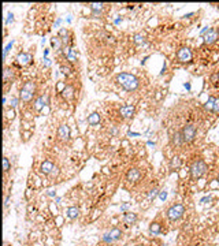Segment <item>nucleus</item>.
Listing matches in <instances>:
<instances>
[{
    "label": "nucleus",
    "instance_id": "f257e3e1",
    "mask_svg": "<svg viewBox=\"0 0 219 246\" xmlns=\"http://www.w3.org/2000/svg\"><path fill=\"white\" fill-rule=\"evenodd\" d=\"M116 81H118V84L128 92L136 91L140 85L138 79H137L134 75L129 74V72H122V74H119L118 77H116Z\"/></svg>",
    "mask_w": 219,
    "mask_h": 246
},
{
    "label": "nucleus",
    "instance_id": "f03ea898",
    "mask_svg": "<svg viewBox=\"0 0 219 246\" xmlns=\"http://www.w3.org/2000/svg\"><path fill=\"white\" fill-rule=\"evenodd\" d=\"M34 92H36V82L34 81H27L25 82V85L22 86V89H21L19 92V99L22 100V101H30V100L33 99L34 96Z\"/></svg>",
    "mask_w": 219,
    "mask_h": 246
},
{
    "label": "nucleus",
    "instance_id": "7ed1b4c3",
    "mask_svg": "<svg viewBox=\"0 0 219 246\" xmlns=\"http://www.w3.org/2000/svg\"><path fill=\"white\" fill-rule=\"evenodd\" d=\"M205 171H207V164L203 160H196L190 167V174L193 179L201 178L205 174Z\"/></svg>",
    "mask_w": 219,
    "mask_h": 246
},
{
    "label": "nucleus",
    "instance_id": "20e7f679",
    "mask_svg": "<svg viewBox=\"0 0 219 246\" xmlns=\"http://www.w3.org/2000/svg\"><path fill=\"white\" fill-rule=\"evenodd\" d=\"M182 137H184V141L185 142H192V141L196 138V134H197V127L192 123H188L184 126L182 129Z\"/></svg>",
    "mask_w": 219,
    "mask_h": 246
},
{
    "label": "nucleus",
    "instance_id": "39448f33",
    "mask_svg": "<svg viewBox=\"0 0 219 246\" xmlns=\"http://www.w3.org/2000/svg\"><path fill=\"white\" fill-rule=\"evenodd\" d=\"M185 213V208L182 204H175V205L170 207L167 211V217L170 220H178L179 217H182V215Z\"/></svg>",
    "mask_w": 219,
    "mask_h": 246
},
{
    "label": "nucleus",
    "instance_id": "423d86ee",
    "mask_svg": "<svg viewBox=\"0 0 219 246\" xmlns=\"http://www.w3.org/2000/svg\"><path fill=\"white\" fill-rule=\"evenodd\" d=\"M192 56H193V55H192V51L189 49V48H186V47L181 48V49L177 52V58H178V60L182 62V63L190 62V60H192Z\"/></svg>",
    "mask_w": 219,
    "mask_h": 246
},
{
    "label": "nucleus",
    "instance_id": "0eeeda50",
    "mask_svg": "<svg viewBox=\"0 0 219 246\" xmlns=\"http://www.w3.org/2000/svg\"><path fill=\"white\" fill-rule=\"evenodd\" d=\"M68 137H70V129H68V126L66 123H62L59 126V129H58V138H59V141H62V142H66L68 140Z\"/></svg>",
    "mask_w": 219,
    "mask_h": 246
},
{
    "label": "nucleus",
    "instance_id": "6e6552de",
    "mask_svg": "<svg viewBox=\"0 0 219 246\" xmlns=\"http://www.w3.org/2000/svg\"><path fill=\"white\" fill-rule=\"evenodd\" d=\"M122 235V231L119 230V228H112L111 231H110L108 234H105L104 237H103V241L104 242H112V241H116L119 239Z\"/></svg>",
    "mask_w": 219,
    "mask_h": 246
},
{
    "label": "nucleus",
    "instance_id": "1a4fd4ad",
    "mask_svg": "<svg viewBox=\"0 0 219 246\" xmlns=\"http://www.w3.org/2000/svg\"><path fill=\"white\" fill-rule=\"evenodd\" d=\"M219 39V32L217 29H211L210 32L204 36V43L205 44H214Z\"/></svg>",
    "mask_w": 219,
    "mask_h": 246
},
{
    "label": "nucleus",
    "instance_id": "9d476101",
    "mask_svg": "<svg viewBox=\"0 0 219 246\" xmlns=\"http://www.w3.org/2000/svg\"><path fill=\"white\" fill-rule=\"evenodd\" d=\"M128 181L130 182H137L141 179V171H140L138 168H130L128 171Z\"/></svg>",
    "mask_w": 219,
    "mask_h": 246
},
{
    "label": "nucleus",
    "instance_id": "9b49d317",
    "mask_svg": "<svg viewBox=\"0 0 219 246\" xmlns=\"http://www.w3.org/2000/svg\"><path fill=\"white\" fill-rule=\"evenodd\" d=\"M134 111H136L134 105H132V104H128V105H123L122 108H121V115H122L123 118H130V116L134 115Z\"/></svg>",
    "mask_w": 219,
    "mask_h": 246
},
{
    "label": "nucleus",
    "instance_id": "f8f14e48",
    "mask_svg": "<svg viewBox=\"0 0 219 246\" xmlns=\"http://www.w3.org/2000/svg\"><path fill=\"white\" fill-rule=\"evenodd\" d=\"M30 60H32V55H30V53H26V52H22V53H19L18 56H16V62H18L21 66L29 64Z\"/></svg>",
    "mask_w": 219,
    "mask_h": 246
},
{
    "label": "nucleus",
    "instance_id": "ddd939ff",
    "mask_svg": "<svg viewBox=\"0 0 219 246\" xmlns=\"http://www.w3.org/2000/svg\"><path fill=\"white\" fill-rule=\"evenodd\" d=\"M47 101H48V96L45 95V96H40V97H37L36 100H34V109H37V111H41L43 109V107L47 104Z\"/></svg>",
    "mask_w": 219,
    "mask_h": 246
},
{
    "label": "nucleus",
    "instance_id": "4468645a",
    "mask_svg": "<svg viewBox=\"0 0 219 246\" xmlns=\"http://www.w3.org/2000/svg\"><path fill=\"white\" fill-rule=\"evenodd\" d=\"M54 168H55L54 163L49 161V160L44 161L43 164H41V172H43V174H45V175H51V172L54 171Z\"/></svg>",
    "mask_w": 219,
    "mask_h": 246
},
{
    "label": "nucleus",
    "instance_id": "2eb2a0df",
    "mask_svg": "<svg viewBox=\"0 0 219 246\" xmlns=\"http://www.w3.org/2000/svg\"><path fill=\"white\" fill-rule=\"evenodd\" d=\"M171 142H173L174 146H181V145H184L185 141H184L182 133H179V131L174 133V134H173V138H171Z\"/></svg>",
    "mask_w": 219,
    "mask_h": 246
},
{
    "label": "nucleus",
    "instance_id": "dca6fc26",
    "mask_svg": "<svg viewBox=\"0 0 219 246\" xmlns=\"http://www.w3.org/2000/svg\"><path fill=\"white\" fill-rule=\"evenodd\" d=\"M123 223L128 224V226H130V224H134L137 221V215L136 213H132V212H128L123 215Z\"/></svg>",
    "mask_w": 219,
    "mask_h": 246
},
{
    "label": "nucleus",
    "instance_id": "f3484780",
    "mask_svg": "<svg viewBox=\"0 0 219 246\" xmlns=\"http://www.w3.org/2000/svg\"><path fill=\"white\" fill-rule=\"evenodd\" d=\"M78 215H80V209H78L77 207H70V208H67L66 216L68 217V219H77Z\"/></svg>",
    "mask_w": 219,
    "mask_h": 246
},
{
    "label": "nucleus",
    "instance_id": "a211bd4d",
    "mask_svg": "<svg viewBox=\"0 0 219 246\" xmlns=\"http://www.w3.org/2000/svg\"><path fill=\"white\" fill-rule=\"evenodd\" d=\"M64 52H66V59H67L68 62H71V63L77 62L78 55H77V52H75L73 48H67V51H64Z\"/></svg>",
    "mask_w": 219,
    "mask_h": 246
},
{
    "label": "nucleus",
    "instance_id": "6ab92c4d",
    "mask_svg": "<svg viewBox=\"0 0 219 246\" xmlns=\"http://www.w3.org/2000/svg\"><path fill=\"white\" fill-rule=\"evenodd\" d=\"M51 45H52L55 49L60 51V49H63V41H62L60 37H54V39L51 40Z\"/></svg>",
    "mask_w": 219,
    "mask_h": 246
},
{
    "label": "nucleus",
    "instance_id": "aec40b11",
    "mask_svg": "<svg viewBox=\"0 0 219 246\" xmlns=\"http://www.w3.org/2000/svg\"><path fill=\"white\" fill-rule=\"evenodd\" d=\"M99 122H100V115H99L97 112H93L88 116V123L92 124V126H93V124H99Z\"/></svg>",
    "mask_w": 219,
    "mask_h": 246
},
{
    "label": "nucleus",
    "instance_id": "412c9836",
    "mask_svg": "<svg viewBox=\"0 0 219 246\" xmlns=\"http://www.w3.org/2000/svg\"><path fill=\"white\" fill-rule=\"evenodd\" d=\"M62 95H63L64 99H71L74 96V88L70 85H67L66 88L63 89V92H62Z\"/></svg>",
    "mask_w": 219,
    "mask_h": 246
},
{
    "label": "nucleus",
    "instance_id": "4be33fe9",
    "mask_svg": "<svg viewBox=\"0 0 219 246\" xmlns=\"http://www.w3.org/2000/svg\"><path fill=\"white\" fill-rule=\"evenodd\" d=\"M160 230H162V227H160L159 223H152L149 226V233L152 234V235H157V234L160 233Z\"/></svg>",
    "mask_w": 219,
    "mask_h": 246
},
{
    "label": "nucleus",
    "instance_id": "5701e85b",
    "mask_svg": "<svg viewBox=\"0 0 219 246\" xmlns=\"http://www.w3.org/2000/svg\"><path fill=\"white\" fill-rule=\"evenodd\" d=\"M89 7H91L92 12H101V10H103V7H104V4H103V3H91Z\"/></svg>",
    "mask_w": 219,
    "mask_h": 246
},
{
    "label": "nucleus",
    "instance_id": "b1692460",
    "mask_svg": "<svg viewBox=\"0 0 219 246\" xmlns=\"http://www.w3.org/2000/svg\"><path fill=\"white\" fill-rule=\"evenodd\" d=\"M12 77H14V71L11 70V68L6 67L4 68V77H3V78H4V82H7L8 79H11Z\"/></svg>",
    "mask_w": 219,
    "mask_h": 246
},
{
    "label": "nucleus",
    "instance_id": "393cba45",
    "mask_svg": "<svg viewBox=\"0 0 219 246\" xmlns=\"http://www.w3.org/2000/svg\"><path fill=\"white\" fill-rule=\"evenodd\" d=\"M214 103H215V97H211L207 100V103L204 104V108L205 109H208V111H212V108H214Z\"/></svg>",
    "mask_w": 219,
    "mask_h": 246
},
{
    "label": "nucleus",
    "instance_id": "a878e982",
    "mask_svg": "<svg viewBox=\"0 0 219 246\" xmlns=\"http://www.w3.org/2000/svg\"><path fill=\"white\" fill-rule=\"evenodd\" d=\"M144 40H145V37H144V34H141V33L134 36V43H137V44H142Z\"/></svg>",
    "mask_w": 219,
    "mask_h": 246
},
{
    "label": "nucleus",
    "instance_id": "bb28decb",
    "mask_svg": "<svg viewBox=\"0 0 219 246\" xmlns=\"http://www.w3.org/2000/svg\"><path fill=\"white\" fill-rule=\"evenodd\" d=\"M14 43H15V41H14V40H11V41H10V43L6 45L4 51H3V59H6V55H7V52H8L10 49H11V47H12V44H14Z\"/></svg>",
    "mask_w": 219,
    "mask_h": 246
},
{
    "label": "nucleus",
    "instance_id": "cd10ccee",
    "mask_svg": "<svg viewBox=\"0 0 219 246\" xmlns=\"http://www.w3.org/2000/svg\"><path fill=\"white\" fill-rule=\"evenodd\" d=\"M67 34H68V30L64 29V27H62L59 30V37H63V39H67Z\"/></svg>",
    "mask_w": 219,
    "mask_h": 246
},
{
    "label": "nucleus",
    "instance_id": "c85d7f7f",
    "mask_svg": "<svg viewBox=\"0 0 219 246\" xmlns=\"http://www.w3.org/2000/svg\"><path fill=\"white\" fill-rule=\"evenodd\" d=\"M3 169H4V171L7 172L10 169V163H8V159H3Z\"/></svg>",
    "mask_w": 219,
    "mask_h": 246
},
{
    "label": "nucleus",
    "instance_id": "c756f323",
    "mask_svg": "<svg viewBox=\"0 0 219 246\" xmlns=\"http://www.w3.org/2000/svg\"><path fill=\"white\" fill-rule=\"evenodd\" d=\"M212 112L218 114L219 112V99H215V103H214V108H212Z\"/></svg>",
    "mask_w": 219,
    "mask_h": 246
},
{
    "label": "nucleus",
    "instance_id": "7c9ffc66",
    "mask_svg": "<svg viewBox=\"0 0 219 246\" xmlns=\"http://www.w3.org/2000/svg\"><path fill=\"white\" fill-rule=\"evenodd\" d=\"M14 22V14L8 12V15H7V21H6V25H8V23H12Z\"/></svg>",
    "mask_w": 219,
    "mask_h": 246
},
{
    "label": "nucleus",
    "instance_id": "2f4dec72",
    "mask_svg": "<svg viewBox=\"0 0 219 246\" xmlns=\"http://www.w3.org/2000/svg\"><path fill=\"white\" fill-rule=\"evenodd\" d=\"M10 105H11L12 108H15V107L18 105V99H16V97H11V100H10Z\"/></svg>",
    "mask_w": 219,
    "mask_h": 246
},
{
    "label": "nucleus",
    "instance_id": "473e14b6",
    "mask_svg": "<svg viewBox=\"0 0 219 246\" xmlns=\"http://www.w3.org/2000/svg\"><path fill=\"white\" fill-rule=\"evenodd\" d=\"M171 165H173V167H178V165H179V157H174L173 161H171Z\"/></svg>",
    "mask_w": 219,
    "mask_h": 246
},
{
    "label": "nucleus",
    "instance_id": "72a5a7b5",
    "mask_svg": "<svg viewBox=\"0 0 219 246\" xmlns=\"http://www.w3.org/2000/svg\"><path fill=\"white\" fill-rule=\"evenodd\" d=\"M159 198L162 200V201H164V200L167 198V192H166V190H163V192L159 193Z\"/></svg>",
    "mask_w": 219,
    "mask_h": 246
},
{
    "label": "nucleus",
    "instance_id": "f704fd0d",
    "mask_svg": "<svg viewBox=\"0 0 219 246\" xmlns=\"http://www.w3.org/2000/svg\"><path fill=\"white\" fill-rule=\"evenodd\" d=\"M43 64H44V66H45V67H49V66H51V64H52V63H51V60H49V58H44V59H43Z\"/></svg>",
    "mask_w": 219,
    "mask_h": 246
},
{
    "label": "nucleus",
    "instance_id": "c9c22d12",
    "mask_svg": "<svg viewBox=\"0 0 219 246\" xmlns=\"http://www.w3.org/2000/svg\"><path fill=\"white\" fill-rule=\"evenodd\" d=\"M211 81H212V82H219V71L215 72V74L212 75V77H211Z\"/></svg>",
    "mask_w": 219,
    "mask_h": 246
},
{
    "label": "nucleus",
    "instance_id": "e433bc0d",
    "mask_svg": "<svg viewBox=\"0 0 219 246\" xmlns=\"http://www.w3.org/2000/svg\"><path fill=\"white\" fill-rule=\"evenodd\" d=\"M156 196H157V189H152L149 193V198H155Z\"/></svg>",
    "mask_w": 219,
    "mask_h": 246
},
{
    "label": "nucleus",
    "instance_id": "4c0bfd02",
    "mask_svg": "<svg viewBox=\"0 0 219 246\" xmlns=\"http://www.w3.org/2000/svg\"><path fill=\"white\" fill-rule=\"evenodd\" d=\"M210 201H211V197L208 196V197H203V198L200 200V202L201 204H205V202H210Z\"/></svg>",
    "mask_w": 219,
    "mask_h": 246
},
{
    "label": "nucleus",
    "instance_id": "58836bf2",
    "mask_svg": "<svg viewBox=\"0 0 219 246\" xmlns=\"http://www.w3.org/2000/svg\"><path fill=\"white\" fill-rule=\"evenodd\" d=\"M128 136H129V137H138V136H140V133H134V131H129Z\"/></svg>",
    "mask_w": 219,
    "mask_h": 246
},
{
    "label": "nucleus",
    "instance_id": "ea45409f",
    "mask_svg": "<svg viewBox=\"0 0 219 246\" xmlns=\"http://www.w3.org/2000/svg\"><path fill=\"white\" fill-rule=\"evenodd\" d=\"M60 23H62V18H58V19H56V22H55V27H59V26H60Z\"/></svg>",
    "mask_w": 219,
    "mask_h": 246
},
{
    "label": "nucleus",
    "instance_id": "a19ab883",
    "mask_svg": "<svg viewBox=\"0 0 219 246\" xmlns=\"http://www.w3.org/2000/svg\"><path fill=\"white\" fill-rule=\"evenodd\" d=\"M129 208V204H123V205L121 207V211H126Z\"/></svg>",
    "mask_w": 219,
    "mask_h": 246
},
{
    "label": "nucleus",
    "instance_id": "79ce46f5",
    "mask_svg": "<svg viewBox=\"0 0 219 246\" xmlns=\"http://www.w3.org/2000/svg\"><path fill=\"white\" fill-rule=\"evenodd\" d=\"M58 172H59V171H58V168L55 167V168H54V171L51 172V175H52V176H55V175H58Z\"/></svg>",
    "mask_w": 219,
    "mask_h": 246
},
{
    "label": "nucleus",
    "instance_id": "37998d69",
    "mask_svg": "<svg viewBox=\"0 0 219 246\" xmlns=\"http://www.w3.org/2000/svg\"><path fill=\"white\" fill-rule=\"evenodd\" d=\"M114 22H115V25H118L119 22H122V18H121V16H119V18H116V19L114 21Z\"/></svg>",
    "mask_w": 219,
    "mask_h": 246
},
{
    "label": "nucleus",
    "instance_id": "c03bdc74",
    "mask_svg": "<svg viewBox=\"0 0 219 246\" xmlns=\"http://www.w3.org/2000/svg\"><path fill=\"white\" fill-rule=\"evenodd\" d=\"M48 196H49V197H55V196H56V193H55V192H48Z\"/></svg>",
    "mask_w": 219,
    "mask_h": 246
},
{
    "label": "nucleus",
    "instance_id": "a18cd8bd",
    "mask_svg": "<svg viewBox=\"0 0 219 246\" xmlns=\"http://www.w3.org/2000/svg\"><path fill=\"white\" fill-rule=\"evenodd\" d=\"M8 118H11V119L14 118V111H12V109H11V111H10V112H8Z\"/></svg>",
    "mask_w": 219,
    "mask_h": 246
},
{
    "label": "nucleus",
    "instance_id": "49530a36",
    "mask_svg": "<svg viewBox=\"0 0 219 246\" xmlns=\"http://www.w3.org/2000/svg\"><path fill=\"white\" fill-rule=\"evenodd\" d=\"M48 53H49V49H45V51H44V58H48Z\"/></svg>",
    "mask_w": 219,
    "mask_h": 246
},
{
    "label": "nucleus",
    "instance_id": "de8ad7c7",
    "mask_svg": "<svg viewBox=\"0 0 219 246\" xmlns=\"http://www.w3.org/2000/svg\"><path fill=\"white\" fill-rule=\"evenodd\" d=\"M184 86H185V88H186V89H188V91H189V89H190V84H188V82H186V84H185Z\"/></svg>",
    "mask_w": 219,
    "mask_h": 246
},
{
    "label": "nucleus",
    "instance_id": "09e8293b",
    "mask_svg": "<svg viewBox=\"0 0 219 246\" xmlns=\"http://www.w3.org/2000/svg\"><path fill=\"white\" fill-rule=\"evenodd\" d=\"M71 21H73V18H71V15H68V16H67V22H68V23H70V22H71Z\"/></svg>",
    "mask_w": 219,
    "mask_h": 246
},
{
    "label": "nucleus",
    "instance_id": "8fccbe9b",
    "mask_svg": "<svg viewBox=\"0 0 219 246\" xmlns=\"http://www.w3.org/2000/svg\"><path fill=\"white\" fill-rule=\"evenodd\" d=\"M55 201H56V204H59V202H60V198H59V197H56V198H55Z\"/></svg>",
    "mask_w": 219,
    "mask_h": 246
},
{
    "label": "nucleus",
    "instance_id": "3c124183",
    "mask_svg": "<svg viewBox=\"0 0 219 246\" xmlns=\"http://www.w3.org/2000/svg\"><path fill=\"white\" fill-rule=\"evenodd\" d=\"M217 179H218V182H219V175H218V178H217Z\"/></svg>",
    "mask_w": 219,
    "mask_h": 246
}]
</instances>
